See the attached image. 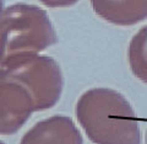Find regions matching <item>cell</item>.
Masks as SVG:
<instances>
[{
    "instance_id": "8",
    "label": "cell",
    "mask_w": 147,
    "mask_h": 144,
    "mask_svg": "<svg viewBox=\"0 0 147 144\" xmlns=\"http://www.w3.org/2000/svg\"><path fill=\"white\" fill-rule=\"evenodd\" d=\"M39 1L47 8L63 9V8H70L76 5L80 0H39Z\"/></svg>"
},
{
    "instance_id": "2",
    "label": "cell",
    "mask_w": 147,
    "mask_h": 144,
    "mask_svg": "<svg viewBox=\"0 0 147 144\" xmlns=\"http://www.w3.org/2000/svg\"><path fill=\"white\" fill-rule=\"evenodd\" d=\"M57 41V31L42 8L17 3L0 11V66L21 55L39 54Z\"/></svg>"
},
{
    "instance_id": "4",
    "label": "cell",
    "mask_w": 147,
    "mask_h": 144,
    "mask_svg": "<svg viewBox=\"0 0 147 144\" xmlns=\"http://www.w3.org/2000/svg\"><path fill=\"white\" fill-rule=\"evenodd\" d=\"M33 112L28 91L15 81L0 79V136L18 132Z\"/></svg>"
},
{
    "instance_id": "6",
    "label": "cell",
    "mask_w": 147,
    "mask_h": 144,
    "mask_svg": "<svg viewBox=\"0 0 147 144\" xmlns=\"http://www.w3.org/2000/svg\"><path fill=\"white\" fill-rule=\"evenodd\" d=\"M98 17L114 26L130 27L147 20V0H90Z\"/></svg>"
},
{
    "instance_id": "1",
    "label": "cell",
    "mask_w": 147,
    "mask_h": 144,
    "mask_svg": "<svg viewBox=\"0 0 147 144\" xmlns=\"http://www.w3.org/2000/svg\"><path fill=\"white\" fill-rule=\"evenodd\" d=\"M75 116L93 144H141L134 106L115 89H87L76 101Z\"/></svg>"
},
{
    "instance_id": "5",
    "label": "cell",
    "mask_w": 147,
    "mask_h": 144,
    "mask_svg": "<svg viewBox=\"0 0 147 144\" xmlns=\"http://www.w3.org/2000/svg\"><path fill=\"white\" fill-rule=\"evenodd\" d=\"M20 144H84V138L71 117L54 115L31 127Z\"/></svg>"
},
{
    "instance_id": "9",
    "label": "cell",
    "mask_w": 147,
    "mask_h": 144,
    "mask_svg": "<svg viewBox=\"0 0 147 144\" xmlns=\"http://www.w3.org/2000/svg\"><path fill=\"white\" fill-rule=\"evenodd\" d=\"M145 144H147V129H146V133H145Z\"/></svg>"
},
{
    "instance_id": "10",
    "label": "cell",
    "mask_w": 147,
    "mask_h": 144,
    "mask_svg": "<svg viewBox=\"0 0 147 144\" xmlns=\"http://www.w3.org/2000/svg\"><path fill=\"white\" fill-rule=\"evenodd\" d=\"M3 10V0H0V11Z\"/></svg>"
},
{
    "instance_id": "7",
    "label": "cell",
    "mask_w": 147,
    "mask_h": 144,
    "mask_svg": "<svg viewBox=\"0 0 147 144\" xmlns=\"http://www.w3.org/2000/svg\"><path fill=\"white\" fill-rule=\"evenodd\" d=\"M126 55L132 75L147 85V25L131 37Z\"/></svg>"
},
{
    "instance_id": "11",
    "label": "cell",
    "mask_w": 147,
    "mask_h": 144,
    "mask_svg": "<svg viewBox=\"0 0 147 144\" xmlns=\"http://www.w3.org/2000/svg\"><path fill=\"white\" fill-rule=\"evenodd\" d=\"M0 144H5V143H4V142H1V141H0Z\"/></svg>"
},
{
    "instance_id": "3",
    "label": "cell",
    "mask_w": 147,
    "mask_h": 144,
    "mask_svg": "<svg viewBox=\"0 0 147 144\" xmlns=\"http://www.w3.org/2000/svg\"><path fill=\"white\" fill-rule=\"evenodd\" d=\"M0 79L15 81L28 91L34 112L52 109L60 100L64 75L54 58L30 54L12 58L0 66Z\"/></svg>"
}]
</instances>
